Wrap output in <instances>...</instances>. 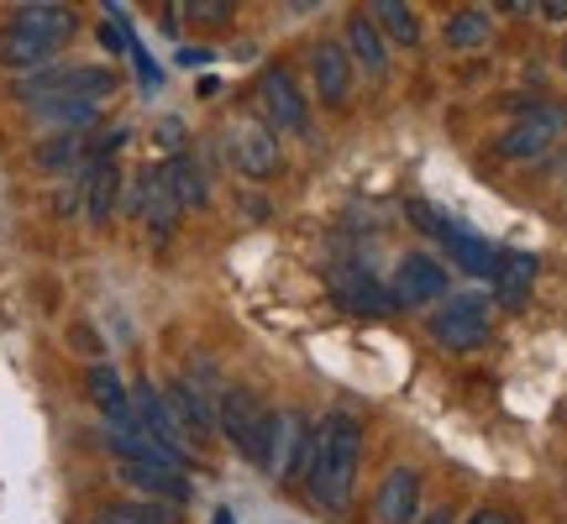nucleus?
I'll list each match as a JSON object with an SVG mask.
<instances>
[{
  "label": "nucleus",
  "instance_id": "nucleus-1",
  "mask_svg": "<svg viewBox=\"0 0 567 524\" xmlns=\"http://www.w3.org/2000/svg\"><path fill=\"white\" fill-rule=\"evenodd\" d=\"M358 472H363V425L337 409L310 430V451H305L310 499L326 509H347L352 488H358Z\"/></svg>",
  "mask_w": 567,
  "mask_h": 524
},
{
  "label": "nucleus",
  "instance_id": "nucleus-2",
  "mask_svg": "<svg viewBox=\"0 0 567 524\" xmlns=\"http://www.w3.org/2000/svg\"><path fill=\"white\" fill-rule=\"evenodd\" d=\"M116 95V74L95 69V63H69V69H42L21 80V101L32 105H59V101H90L101 105Z\"/></svg>",
  "mask_w": 567,
  "mask_h": 524
},
{
  "label": "nucleus",
  "instance_id": "nucleus-3",
  "mask_svg": "<svg viewBox=\"0 0 567 524\" xmlns=\"http://www.w3.org/2000/svg\"><path fill=\"white\" fill-rule=\"evenodd\" d=\"M216 430L243 451L252 467H268V436H274V409L252 399L247 388H226L216 399Z\"/></svg>",
  "mask_w": 567,
  "mask_h": 524
},
{
  "label": "nucleus",
  "instance_id": "nucleus-4",
  "mask_svg": "<svg viewBox=\"0 0 567 524\" xmlns=\"http://www.w3.org/2000/svg\"><path fill=\"white\" fill-rule=\"evenodd\" d=\"M515 111H520V122L494 142L499 158H509V163L547 158L551 147H557V137L567 132V111H557V105H547V101H526V95H515Z\"/></svg>",
  "mask_w": 567,
  "mask_h": 524
},
{
  "label": "nucleus",
  "instance_id": "nucleus-5",
  "mask_svg": "<svg viewBox=\"0 0 567 524\" xmlns=\"http://www.w3.org/2000/svg\"><path fill=\"white\" fill-rule=\"evenodd\" d=\"M442 352H478L488 342V300L484 294H446V304L425 321Z\"/></svg>",
  "mask_w": 567,
  "mask_h": 524
},
{
  "label": "nucleus",
  "instance_id": "nucleus-6",
  "mask_svg": "<svg viewBox=\"0 0 567 524\" xmlns=\"http://www.w3.org/2000/svg\"><path fill=\"white\" fill-rule=\"evenodd\" d=\"M226 158L247 179H274L279 174V137L258 116H237V122L226 126Z\"/></svg>",
  "mask_w": 567,
  "mask_h": 524
},
{
  "label": "nucleus",
  "instance_id": "nucleus-7",
  "mask_svg": "<svg viewBox=\"0 0 567 524\" xmlns=\"http://www.w3.org/2000/svg\"><path fill=\"white\" fill-rule=\"evenodd\" d=\"M326 289H331L337 310H347V315H389V310H394L389 289H379L373 273L358 268V262H337V268H326Z\"/></svg>",
  "mask_w": 567,
  "mask_h": 524
},
{
  "label": "nucleus",
  "instance_id": "nucleus-8",
  "mask_svg": "<svg viewBox=\"0 0 567 524\" xmlns=\"http://www.w3.org/2000/svg\"><path fill=\"white\" fill-rule=\"evenodd\" d=\"M258 101H264V116H268V132H305L310 126V105H305L300 84L289 69H264L258 80Z\"/></svg>",
  "mask_w": 567,
  "mask_h": 524
},
{
  "label": "nucleus",
  "instance_id": "nucleus-9",
  "mask_svg": "<svg viewBox=\"0 0 567 524\" xmlns=\"http://www.w3.org/2000/svg\"><path fill=\"white\" fill-rule=\"evenodd\" d=\"M389 300L400 304V310H421V304L446 300V268L436 258H425V252L400 258L394 283H389Z\"/></svg>",
  "mask_w": 567,
  "mask_h": 524
},
{
  "label": "nucleus",
  "instance_id": "nucleus-10",
  "mask_svg": "<svg viewBox=\"0 0 567 524\" xmlns=\"http://www.w3.org/2000/svg\"><path fill=\"white\" fill-rule=\"evenodd\" d=\"M305 451H310V420L300 409H279L274 415V436H268V472L274 478H300Z\"/></svg>",
  "mask_w": 567,
  "mask_h": 524
},
{
  "label": "nucleus",
  "instance_id": "nucleus-11",
  "mask_svg": "<svg viewBox=\"0 0 567 524\" xmlns=\"http://www.w3.org/2000/svg\"><path fill=\"white\" fill-rule=\"evenodd\" d=\"M221 394H205L200 384H189V378H174L168 384V394H163V404H168V415L179 420L184 441H210V430H216V404Z\"/></svg>",
  "mask_w": 567,
  "mask_h": 524
},
{
  "label": "nucleus",
  "instance_id": "nucleus-12",
  "mask_svg": "<svg viewBox=\"0 0 567 524\" xmlns=\"http://www.w3.org/2000/svg\"><path fill=\"white\" fill-rule=\"evenodd\" d=\"M310 80H316V101L321 105H347L358 69H352L342 42H316L310 48Z\"/></svg>",
  "mask_w": 567,
  "mask_h": 524
},
{
  "label": "nucleus",
  "instance_id": "nucleus-13",
  "mask_svg": "<svg viewBox=\"0 0 567 524\" xmlns=\"http://www.w3.org/2000/svg\"><path fill=\"white\" fill-rule=\"evenodd\" d=\"M373 514H379V524H415L421 520V472H415V467H394L384 483H379Z\"/></svg>",
  "mask_w": 567,
  "mask_h": 524
},
{
  "label": "nucleus",
  "instance_id": "nucleus-14",
  "mask_svg": "<svg viewBox=\"0 0 567 524\" xmlns=\"http://www.w3.org/2000/svg\"><path fill=\"white\" fill-rule=\"evenodd\" d=\"M11 27H17V32H32V38H42V42H53V48H63V42L74 38L80 17H74V6L32 0V6H17V11H11Z\"/></svg>",
  "mask_w": 567,
  "mask_h": 524
},
{
  "label": "nucleus",
  "instance_id": "nucleus-15",
  "mask_svg": "<svg viewBox=\"0 0 567 524\" xmlns=\"http://www.w3.org/2000/svg\"><path fill=\"white\" fill-rule=\"evenodd\" d=\"M80 189H84V216H90V226H105L116 216V200H122V168H116V163H84Z\"/></svg>",
  "mask_w": 567,
  "mask_h": 524
},
{
  "label": "nucleus",
  "instance_id": "nucleus-16",
  "mask_svg": "<svg viewBox=\"0 0 567 524\" xmlns=\"http://www.w3.org/2000/svg\"><path fill=\"white\" fill-rule=\"evenodd\" d=\"M132 210L142 216V226L153 231V237H168L174 221H179V200L168 195V184H163L158 168H147L137 179V195H132Z\"/></svg>",
  "mask_w": 567,
  "mask_h": 524
},
{
  "label": "nucleus",
  "instance_id": "nucleus-17",
  "mask_svg": "<svg viewBox=\"0 0 567 524\" xmlns=\"http://www.w3.org/2000/svg\"><path fill=\"white\" fill-rule=\"evenodd\" d=\"M536 268L542 262L530 258V252H499V268H494V304L499 310H520L530 300V289H536Z\"/></svg>",
  "mask_w": 567,
  "mask_h": 524
},
{
  "label": "nucleus",
  "instance_id": "nucleus-18",
  "mask_svg": "<svg viewBox=\"0 0 567 524\" xmlns=\"http://www.w3.org/2000/svg\"><path fill=\"white\" fill-rule=\"evenodd\" d=\"M116 478H122L126 488H137V493H147V499H158L163 509L168 504H184L189 499V483H184L179 467H142V462H122L116 467Z\"/></svg>",
  "mask_w": 567,
  "mask_h": 524
},
{
  "label": "nucleus",
  "instance_id": "nucleus-19",
  "mask_svg": "<svg viewBox=\"0 0 567 524\" xmlns=\"http://www.w3.org/2000/svg\"><path fill=\"white\" fill-rule=\"evenodd\" d=\"M132 415H137V425L153 436L158 446H168V451H179L184 457V430H179V420L168 415V404H163V394H153V384H142L137 388V399H132Z\"/></svg>",
  "mask_w": 567,
  "mask_h": 524
},
{
  "label": "nucleus",
  "instance_id": "nucleus-20",
  "mask_svg": "<svg viewBox=\"0 0 567 524\" xmlns=\"http://www.w3.org/2000/svg\"><path fill=\"white\" fill-rule=\"evenodd\" d=\"M347 59H352V69L363 63V74H384L389 69V48H384V38H379V27H373V17L368 11H358V17H347Z\"/></svg>",
  "mask_w": 567,
  "mask_h": 524
},
{
  "label": "nucleus",
  "instance_id": "nucleus-21",
  "mask_svg": "<svg viewBox=\"0 0 567 524\" xmlns=\"http://www.w3.org/2000/svg\"><path fill=\"white\" fill-rule=\"evenodd\" d=\"M53 53H59V48L32 38V32H17V27L0 32V63L17 69V74H42V69H53Z\"/></svg>",
  "mask_w": 567,
  "mask_h": 524
},
{
  "label": "nucleus",
  "instance_id": "nucleus-22",
  "mask_svg": "<svg viewBox=\"0 0 567 524\" xmlns=\"http://www.w3.org/2000/svg\"><path fill=\"white\" fill-rule=\"evenodd\" d=\"M442 247H446V258H452V268H463L473 279H494V268H499V252H494L484 237L463 231V226H452L442 237Z\"/></svg>",
  "mask_w": 567,
  "mask_h": 524
},
{
  "label": "nucleus",
  "instance_id": "nucleus-23",
  "mask_svg": "<svg viewBox=\"0 0 567 524\" xmlns=\"http://www.w3.org/2000/svg\"><path fill=\"white\" fill-rule=\"evenodd\" d=\"M163 174V184H168V195H174V200H179V210H189V205H205V195H210V189H205V174H200V163L195 158H168L158 168Z\"/></svg>",
  "mask_w": 567,
  "mask_h": 524
},
{
  "label": "nucleus",
  "instance_id": "nucleus-24",
  "mask_svg": "<svg viewBox=\"0 0 567 524\" xmlns=\"http://www.w3.org/2000/svg\"><path fill=\"white\" fill-rule=\"evenodd\" d=\"M84 388H90V399L101 404L111 420H132V399H126V384L116 378V367L95 363L90 367V378H84Z\"/></svg>",
  "mask_w": 567,
  "mask_h": 524
},
{
  "label": "nucleus",
  "instance_id": "nucleus-25",
  "mask_svg": "<svg viewBox=\"0 0 567 524\" xmlns=\"http://www.w3.org/2000/svg\"><path fill=\"white\" fill-rule=\"evenodd\" d=\"M368 17L379 27V38H394V42H421V17H415V6H400V0H379V6H368Z\"/></svg>",
  "mask_w": 567,
  "mask_h": 524
},
{
  "label": "nucleus",
  "instance_id": "nucleus-26",
  "mask_svg": "<svg viewBox=\"0 0 567 524\" xmlns=\"http://www.w3.org/2000/svg\"><path fill=\"white\" fill-rule=\"evenodd\" d=\"M488 32H494V17L484 6H463L446 17V48H484Z\"/></svg>",
  "mask_w": 567,
  "mask_h": 524
},
{
  "label": "nucleus",
  "instance_id": "nucleus-27",
  "mask_svg": "<svg viewBox=\"0 0 567 524\" xmlns=\"http://www.w3.org/2000/svg\"><path fill=\"white\" fill-rule=\"evenodd\" d=\"M84 168V137L80 132H59V137H48L38 147V168L42 174H63V168Z\"/></svg>",
  "mask_w": 567,
  "mask_h": 524
},
{
  "label": "nucleus",
  "instance_id": "nucleus-28",
  "mask_svg": "<svg viewBox=\"0 0 567 524\" xmlns=\"http://www.w3.org/2000/svg\"><path fill=\"white\" fill-rule=\"evenodd\" d=\"M38 116H42V122H53V126H90L95 116H101V105H90V101H59V105H38Z\"/></svg>",
  "mask_w": 567,
  "mask_h": 524
},
{
  "label": "nucleus",
  "instance_id": "nucleus-29",
  "mask_svg": "<svg viewBox=\"0 0 567 524\" xmlns=\"http://www.w3.org/2000/svg\"><path fill=\"white\" fill-rule=\"evenodd\" d=\"M405 216H410V221H415V226H421L425 237H436V242H442L446 231L457 226V221H452V216H442L436 205H425V200H405Z\"/></svg>",
  "mask_w": 567,
  "mask_h": 524
},
{
  "label": "nucleus",
  "instance_id": "nucleus-30",
  "mask_svg": "<svg viewBox=\"0 0 567 524\" xmlns=\"http://www.w3.org/2000/svg\"><path fill=\"white\" fill-rule=\"evenodd\" d=\"M95 524H174V520H168L163 504H137V509H111V514H101Z\"/></svg>",
  "mask_w": 567,
  "mask_h": 524
},
{
  "label": "nucleus",
  "instance_id": "nucleus-31",
  "mask_svg": "<svg viewBox=\"0 0 567 524\" xmlns=\"http://www.w3.org/2000/svg\"><path fill=\"white\" fill-rule=\"evenodd\" d=\"M189 17H200V21H226L231 17V6H216V0H195V6H184Z\"/></svg>",
  "mask_w": 567,
  "mask_h": 524
},
{
  "label": "nucleus",
  "instance_id": "nucleus-32",
  "mask_svg": "<svg viewBox=\"0 0 567 524\" xmlns=\"http://www.w3.org/2000/svg\"><path fill=\"white\" fill-rule=\"evenodd\" d=\"M179 142H184V126L179 122H158V147H168L179 158Z\"/></svg>",
  "mask_w": 567,
  "mask_h": 524
},
{
  "label": "nucleus",
  "instance_id": "nucleus-33",
  "mask_svg": "<svg viewBox=\"0 0 567 524\" xmlns=\"http://www.w3.org/2000/svg\"><path fill=\"white\" fill-rule=\"evenodd\" d=\"M536 11H542L547 21H567V0H542Z\"/></svg>",
  "mask_w": 567,
  "mask_h": 524
},
{
  "label": "nucleus",
  "instance_id": "nucleus-34",
  "mask_svg": "<svg viewBox=\"0 0 567 524\" xmlns=\"http://www.w3.org/2000/svg\"><path fill=\"white\" fill-rule=\"evenodd\" d=\"M467 524H509V514H499V509H478Z\"/></svg>",
  "mask_w": 567,
  "mask_h": 524
},
{
  "label": "nucleus",
  "instance_id": "nucleus-35",
  "mask_svg": "<svg viewBox=\"0 0 567 524\" xmlns=\"http://www.w3.org/2000/svg\"><path fill=\"white\" fill-rule=\"evenodd\" d=\"M179 63H184V69H195V63H210V53H205V48H184Z\"/></svg>",
  "mask_w": 567,
  "mask_h": 524
},
{
  "label": "nucleus",
  "instance_id": "nucleus-36",
  "mask_svg": "<svg viewBox=\"0 0 567 524\" xmlns=\"http://www.w3.org/2000/svg\"><path fill=\"white\" fill-rule=\"evenodd\" d=\"M415 524H452V514H446V509H431V514H421Z\"/></svg>",
  "mask_w": 567,
  "mask_h": 524
},
{
  "label": "nucleus",
  "instance_id": "nucleus-37",
  "mask_svg": "<svg viewBox=\"0 0 567 524\" xmlns=\"http://www.w3.org/2000/svg\"><path fill=\"white\" fill-rule=\"evenodd\" d=\"M216 524H231V509H221V514H216Z\"/></svg>",
  "mask_w": 567,
  "mask_h": 524
},
{
  "label": "nucleus",
  "instance_id": "nucleus-38",
  "mask_svg": "<svg viewBox=\"0 0 567 524\" xmlns=\"http://www.w3.org/2000/svg\"><path fill=\"white\" fill-rule=\"evenodd\" d=\"M563 69H567V42H563Z\"/></svg>",
  "mask_w": 567,
  "mask_h": 524
},
{
  "label": "nucleus",
  "instance_id": "nucleus-39",
  "mask_svg": "<svg viewBox=\"0 0 567 524\" xmlns=\"http://www.w3.org/2000/svg\"><path fill=\"white\" fill-rule=\"evenodd\" d=\"M563 420H567V404H563Z\"/></svg>",
  "mask_w": 567,
  "mask_h": 524
}]
</instances>
